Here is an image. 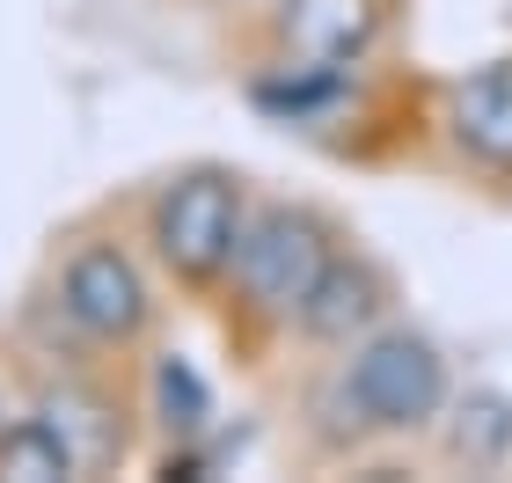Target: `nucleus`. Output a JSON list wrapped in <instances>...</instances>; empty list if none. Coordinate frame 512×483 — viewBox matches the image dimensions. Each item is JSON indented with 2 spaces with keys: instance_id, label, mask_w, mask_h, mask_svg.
Wrapping results in <instances>:
<instances>
[{
  "instance_id": "f257e3e1",
  "label": "nucleus",
  "mask_w": 512,
  "mask_h": 483,
  "mask_svg": "<svg viewBox=\"0 0 512 483\" xmlns=\"http://www.w3.org/2000/svg\"><path fill=\"white\" fill-rule=\"evenodd\" d=\"M161 271L139 235L110 220H74L44 249L22 293V359H147L161 344Z\"/></svg>"
},
{
  "instance_id": "f03ea898",
  "label": "nucleus",
  "mask_w": 512,
  "mask_h": 483,
  "mask_svg": "<svg viewBox=\"0 0 512 483\" xmlns=\"http://www.w3.org/2000/svg\"><path fill=\"white\" fill-rule=\"evenodd\" d=\"M454 366L417 322H381L374 337H359L352 352L315 359L308 388H300V432H308L315 462L352 469L366 447H410L432 440V425L454 403Z\"/></svg>"
},
{
  "instance_id": "7ed1b4c3",
  "label": "nucleus",
  "mask_w": 512,
  "mask_h": 483,
  "mask_svg": "<svg viewBox=\"0 0 512 483\" xmlns=\"http://www.w3.org/2000/svg\"><path fill=\"white\" fill-rule=\"evenodd\" d=\"M352 242L344 220L315 198H271L256 191V213H249V235L235 249V271L220 286V330L235 344V359H264L286 344L293 315L308 308V293L322 286V271L337 264V249Z\"/></svg>"
},
{
  "instance_id": "20e7f679",
  "label": "nucleus",
  "mask_w": 512,
  "mask_h": 483,
  "mask_svg": "<svg viewBox=\"0 0 512 483\" xmlns=\"http://www.w3.org/2000/svg\"><path fill=\"white\" fill-rule=\"evenodd\" d=\"M249 213H256V183L235 161H183L139 191L132 235L183 308H213L249 235Z\"/></svg>"
},
{
  "instance_id": "39448f33",
  "label": "nucleus",
  "mask_w": 512,
  "mask_h": 483,
  "mask_svg": "<svg viewBox=\"0 0 512 483\" xmlns=\"http://www.w3.org/2000/svg\"><path fill=\"white\" fill-rule=\"evenodd\" d=\"M22 410L52 425V440L88 476H125L147 440L132 359H22Z\"/></svg>"
},
{
  "instance_id": "423d86ee",
  "label": "nucleus",
  "mask_w": 512,
  "mask_h": 483,
  "mask_svg": "<svg viewBox=\"0 0 512 483\" xmlns=\"http://www.w3.org/2000/svg\"><path fill=\"white\" fill-rule=\"evenodd\" d=\"M395 301H403V293H395V271L374 257V249L344 242L337 264L322 271V286L308 293V308L293 315L286 344L308 352V359H337V352H352L359 337H374L381 322H395Z\"/></svg>"
},
{
  "instance_id": "0eeeda50",
  "label": "nucleus",
  "mask_w": 512,
  "mask_h": 483,
  "mask_svg": "<svg viewBox=\"0 0 512 483\" xmlns=\"http://www.w3.org/2000/svg\"><path fill=\"white\" fill-rule=\"evenodd\" d=\"M439 147L491 191H512V52L469 66L439 88Z\"/></svg>"
},
{
  "instance_id": "6e6552de",
  "label": "nucleus",
  "mask_w": 512,
  "mask_h": 483,
  "mask_svg": "<svg viewBox=\"0 0 512 483\" xmlns=\"http://www.w3.org/2000/svg\"><path fill=\"white\" fill-rule=\"evenodd\" d=\"M403 0H264V44L271 59H315V66H374L395 37Z\"/></svg>"
},
{
  "instance_id": "1a4fd4ad",
  "label": "nucleus",
  "mask_w": 512,
  "mask_h": 483,
  "mask_svg": "<svg viewBox=\"0 0 512 483\" xmlns=\"http://www.w3.org/2000/svg\"><path fill=\"white\" fill-rule=\"evenodd\" d=\"M432 447L447 469H469V476H498L512 469V396L491 381H469L454 388L447 418L432 425Z\"/></svg>"
},
{
  "instance_id": "9d476101",
  "label": "nucleus",
  "mask_w": 512,
  "mask_h": 483,
  "mask_svg": "<svg viewBox=\"0 0 512 483\" xmlns=\"http://www.w3.org/2000/svg\"><path fill=\"white\" fill-rule=\"evenodd\" d=\"M139 403H147V432L161 447H191V440H213V388L205 374L183 352L169 344H154L147 359H139Z\"/></svg>"
},
{
  "instance_id": "9b49d317",
  "label": "nucleus",
  "mask_w": 512,
  "mask_h": 483,
  "mask_svg": "<svg viewBox=\"0 0 512 483\" xmlns=\"http://www.w3.org/2000/svg\"><path fill=\"white\" fill-rule=\"evenodd\" d=\"M0 483H81V469L37 410H15V425L0 432Z\"/></svg>"
},
{
  "instance_id": "f8f14e48",
  "label": "nucleus",
  "mask_w": 512,
  "mask_h": 483,
  "mask_svg": "<svg viewBox=\"0 0 512 483\" xmlns=\"http://www.w3.org/2000/svg\"><path fill=\"white\" fill-rule=\"evenodd\" d=\"M15 425V410H8V388H0V432H8Z\"/></svg>"
}]
</instances>
